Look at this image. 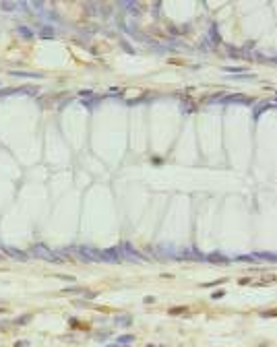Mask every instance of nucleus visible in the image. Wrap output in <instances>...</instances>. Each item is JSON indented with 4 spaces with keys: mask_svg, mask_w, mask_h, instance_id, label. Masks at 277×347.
I'll list each match as a JSON object with an SVG mask.
<instances>
[]
</instances>
